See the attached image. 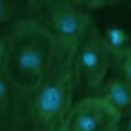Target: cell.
Segmentation results:
<instances>
[{"label": "cell", "instance_id": "obj_1", "mask_svg": "<svg viewBox=\"0 0 131 131\" xmlns=\"http://www.w3.org/2000/svg\"><path fill=\"white\" fill-rule=\"evenodd\" d=\"M77 89L74 53L59 48L54 64L42 84L18 103L13 128L17 131H63L77 101Z\"/></svg>", "mask_w": 131, "mask_h": 131}, {"label": "cell", "instance_id": "obj_2", "mask_svg": "<svg viewBox=\"0 0 131 131\" xmlns=\"http://www.w3.org/2000/svg\"><path fill=\"white\" fill-rule=\"evenodd\" d=\"M0 42L18 106L48 75L59 54V46L29 17L14 24L0 38Z\"/></svg>", "mask_w": 131, "mask_h": 131}, {"label": "cell", "instance_id": "obj_3", "mask_svg": "<svg viewBox=\"0 0 131 131\" xmlns=\"http://www.w3.org/2000/svg\"><path fill=\"white\" fill-rule=\"evenodd\" d=\"M29 18L52 36L59 48L71 53L95 27L91 13L80 2L71 0L29 2Z\"/></svg>", "mask_w": 131, "mask_h": 131}, {"label": "cell", "instance_id": "obj_4", "mask_svg": "<svg viewBox=\"0 0 131 131\" xmlns=\"http://www.w3.org/2000/svg\"><path fill=\"white\" fill-rule=\"evenodd\" d=\"M113 57L105 40L103 32L93 27L74 52V68L78 88L93 92L95 95L107 80Z\"/></svg>", "mask_w": 131, "mask_h": 131}, {"label": "cell", "instance_id": "obj_5", "mask_svg": "<svg viewBox=\"0 0 131 131\" xmlns=\"http://www.w3.org/2000/svg\"><path fill=\"white\" fill-rule=\"evenodd\" d=\"M120 116L98 95L75 101L63 131H118Z\"/></svg>", "mask_w": 131, "mask_h": 131}, {"label": "cell", "instance_id": "obj_6", "mask_svg": "<svg viewBox=\"0 0 131 131\" xmlns=\"http://www.w3.org/2000/svg\"><path fill=\"white\" fill-rule=\"evenodd\" d=\"M95 95L107 102L120 118L131 116V82L121 75H109Z\"/></svg>", "mask_w": 131, "mask_h": 131}, {"label": "cell", "instance_id": "obj_7", "mask_svg": "<svg viewBox=\"0 0 131 131\" xmlns=\"http://www.w3.org/2000/svg\"><path fill=\"white\" fill-rule=\"evenodd\" d=\"M15 92L6 68L0 42V131H10L15 123Z\"/></svg>", "mask_w": 131, "mask_h": 131}, {"label": "cell", "instance_id": "obj_8", "mask_svg": "<svg viewBox=\"0 0 131 131\" xmlns=\"http://www.w3.org/2000/svg\"><path fill=\"white\" fill-rule=\"evenodd\" d=\"M29 17V2L0 0V38L14 24Z\"/></svg>", "mask_w": 131, "mask_h": 131}, {"label": "cell", "instance_id": "obj_9", "mask_svg": "<svg viewBox=\"0 0 131 131\" xmlns=\"http://www.w3.org/2000/svg\"><path fill=\"white\" fill-rule=\"evenodd\" d=\"M113 66H116L118 75H121L124 80H127L128 82H131V48L124 53L123 56H120V57L114 61Z\"/></svg>", "mask_w": 131, "mask_h": 131}, {"label": "cell", "instance_id": "obj_10", "mask_svg": "<svg viewBox=\"0 0 131 131\" xmlns=\"http://www.w3.org/2000/svg\"><path fill=\"white\" fill-rule=\"evenodd\" d=\"M118 131H131V116H127L120 120Z\"/></svg>", "mask_w": 131, "mask_h": 131}, {"label": "cell", "instance_id": "obj_11", "mask_svg": "<svg viewBox=\"0 0 131 131\" xmlns=\"http://www.w3.org/2000/svg\"><path fill=\"white\" fill-rule=\"evenodd\" d=\"M10 131H17V130H15V128H11V130H10Z\"/></svg>", "mask_w": 131, "mask_h": 131}]
</instances>
